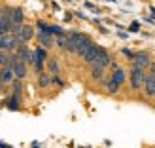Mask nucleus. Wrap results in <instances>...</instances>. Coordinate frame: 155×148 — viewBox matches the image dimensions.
Listing matches in <instances>:
<instances>
[{"instance_id":"obj_11","label":"nucleus","mask_w":155,"mask_h":148,"mask_svg":"<svg viewBox=\"0 0 155 148\" xmlns=\"http://www.w3.org/2000/svg\"><path fill=\"white\" fill-rule=\"evenodd\" d=\"M100 51H102V48H98V46H95V44H93L91 46V48H89V51L87 53H85V55H83V61H85V63H93V61H95L97 57H98V53Z\"/></svg>"},{"instance_id":"obj_21","label":"nucleus","mask_w":155,"mask_h":148,"mask_svg":"<svg viewBox=\"0 0 155 148\" xmlns=\"http://www.w3.org/2000/svg\"><path fill=\"white\" fill-rule=\"evenodd\" d=\"M12 84H13V93H15V95H21V91H23V84H21L19 80H13Z\"/></svg>"},{"instance_id":"obj_13","label":"nucleus","mask_w":155,"mask_h":148,"mask_svg":"<svg viewBox=\"0 0 155 148\" xmlns=\"http://www.w3.org/2000/svg\"><path fill=\"white\" fill-rule=\"evenodd\" d=\"M91 46H93V42H91V38L89 36H85V40L80 44V48H78V55H85V53H87L89 51V48H91Z\"/></svg>"},{"instance_id":"obj_9","label":"nucleus","mask_w":155,"mask_h":148,"mask_svg":"<svg viewBox=\"0 0 155 148\" xmlns=\"http://www.w3.org/2000/svg\"><path fill=\"white\" fill-rule=\"evenodd\" d=\"M12 68H13V72H15V78H19V80L27 76V63H25V61L17 59V61L13 63V67H12Z\"/></svg>"},{"instance_id":"obj_18","label":"nucleus","mask_w":155,"mask_h":148,"mask_svg":"<svg viewBox=\"0 0 155 148\" xmlns=\"http://www.w3.org/2000/svg\"><path fill=\"white\" fill-rule=\"evenodd\" d=\"M102 72H104V67H91V76L95 78V80H100L102 78Z\"/></svg>"},{"instance_id":"obj_2","label":"nucleus","mask_w":155,"mask_h":148,"mask_svg":"<svg viewBox=\"0 0 155 148\" xmlns=\"http://www.w3.org/2000/svg\"><path fill=\"white\" fill-rule=\"evenodd\" d=\"M85 36L87 34H81V33H72V34H68V40H66V51H70V53H78V48H80V44L85 40Z\"/></svg>"},{"instance_id":"obj_4","label":"nucleus","mask_w":155,"mask_h":148,"mask_svg":"<svg viewBox=\"0 0 155 148\" xmlns=\"http://www.w3.org/2000/svg\"><path fill=\"white\" fill-rule=\"evenodd\" d=\"M32 36H34V29H32V27H28V25H21L19 33L15 34V38H17V42H19V44H25V42H28Z\"/></svg>"},{"instance_id":"obj_14","label":"nucleus","mask_w":155,"mask_h":148,"mask_svg":"<svg viewBox=\"0 0 155 148\" xmlns=\"http://www.w3.org/2000/svg\"><path fill=\"white\" fill-rule=\"evenodd\" d=\"M112 80L114 82H117L119 85L123 84V82H125V72H123V68H114V74H112Z\"/></svg>"},{"instance_id":"obj_8","label":"nucleus","mask_w":155,"mask_h":148,"mask_svg":"<svg viewBox=\"0 0 155 148\" xmlns=\"http://www.w3.org/2000/svg\"><path fill=\"white\" fill-rule=\"evenodd\" d=\"M142 88L146 89V93H148V95H155V76L150 72V74H146V78H144V85Z\"/></svg>"},{"instance_id":"obj_6","label":"nucleus","mask_w":155,"mask_h":148,"mask_svg":"<svg viewBox=\"0 0 155 148\" xmlns=\"http://www.w3.org/2000/svg\"><path fill=\"white\" fill-rule=\"evenodd\" d=\"M17 38H15V34H4V36H0V48L2 50H13L15 46H17Z\"/></svg>"},{"instance_id":"obj_26","label":"nucleus","mask_w":155,"mask_h":148,"mask_svg":"<svg viewBox=\"0 0 155 148\" xmlns=\"http://www.w3.org/2000/svg\"><path fill=\"white\" fill-rule=\"evenodd\" d=\"M150 72L155 76V63H151V65H150Z\"/></svg>"},{"instance_id":"obj_20","label":"nucleus","mask_w":155,"mask_h":148,"mask_svg":"<svg viewBox=\"0 0 155 148\" xmlns=\"http://www.w3.org/2000/svg\"><path fill=\"white\" fill-rule=\"evenodd\" d=\"M106 88H108V91H110V93H115V91L119 89V84H117V82H114L112 78H110V80L106 82Z\"/></svg>"},{"instance_id":"obj_1","label":"nucleus","mask_w":155,"mask_h":148,"mask_svg":"<svg viewBox=\"0 0 155 148\" xmlns=\"http://www.w3.org/2000/svg\"><path fill=\"white\" fill-rule=\"evenodd\" d=\"M144 78H146V72L144 68H138V67H133L130 68V88L133 89H140L144 85Z\"/></svg>"},{"instance_id":"obj_7","label":"nucleus","mask_w":155,"mask_h":148,"mask_svg":"<svg viewBox=\"0 0 155 148\" xmlns=\"http://www.w3.org/2000/svg\"><path fill=\"white\" fill-rule=\"evenodd\" d=\"M15 53H17V57L21 61H25V63H32V51H30L25 44H19L17 50H15Z\"/></svg>"},{"instance_id":"obj_3","label":"nucleus","mask_w":155,"mask_h":148,"mask_svg":"<svg viewBox=\"0 0 155 148\" xmlns=\"http://www.w3.org/2000/svg\"><path fill=\"white\" fill-rule=\"evenodd\" d=\"M151 65V59L150 55L146 51H138L134 53V57H133V67H138V68H144L146 71V67H150Z\"/></svg>"},{"instance_id":"obj_15","label":"nucleus","mask_w":155,"mask_h":148,"mask_svg":"<svg viewBox=\"0 0 155 148\" xmlns=\"http://www.w3.org/2000/svg\"><path fill=\"white\" fill-rule=\"evenodd\" d=\"M12 21H13V25H23V12L19 8H13L12 10Z\"/></svg>"},{"instance_id":"obj_16","label":"nucleus","mask_w":155,"mask_h":148,"mask_svg":"<svg viewBox=\"0 0 155 148\" xmlns=\"http://www.w3.org/2000/svg\"><path fill=\"white\" fill-rule=\"evenodd\" d=\"M53 82V78L49 76V74H38V85H40V88H48V85Z\"/></svg>"},{"instance_id":"obj_22","label":"nucleus","mask_w":155,"mask_h":148,"mask_svg":"<svg viewBox=\"0 0 155 148\" xmlns=\"http://www.w3.org/2000/svg\"><path fill=\"white\" fill-rule=\"evenodd\" d=\"M17 101H19V95L13 93V95L10 97V101H8V106H10V108H17Z\"/></svg>"},{"instance_id":"obj_17","label":"nucleus","mask_w":155,"mask_h":148,"mask_svg":"<svg viewBox=\"0 0 155 148\" xmlns=\"http://www.w3.org/2000/svg\"><path fill=\"white\" fill-rule=\"evenodd\" d=\"M45 59V50L44 48H36L32 51V65L36 63V61H44Z\"/></svg>"},{"instance_id":"obj_23","label":"nucleus","mask_w":155,"mask_h":148,"mask_svg":"<svg viewBox=\"0 0 155 148\" xmlns=\"http://www.w3.org/2000/svg\"><path fill=\"white\" fill-rule=\"evenodd\" d=\"M123 55L129 57V59H133V57H134V51H133V50H129V48H125V50H123Z\"/></svg>"},{"instance_id":"obj_24","label":"nucleus","mask_w":155,"mask_h":148,"mask_svg":"<svg viewBox=\"0 0 155 148\" xmlns=\"http://www.w3.org/2000/svg\"><path fill=\"white\" fill-rule=\"evenodd\" d=\"M4 61H6V55H4V50L0 48V68L4 67Z\"/></svg>"},{"instance_id":"obj_10","label":"nucleus","mask_w":155,"mask_h":148,"mask_svg":"<svg viewBox=\"0 0 155 148\" xmlns=\"http://www.w3.org/2000/svg\"><path fill=\"white\" fill-rule=\"evenodd\" d=\"M93 65H95V67H104V68H106L108 65H110V55H108V51H106V50L100 51V53H98V57L91 63V67H93Z\"/></svg>"},{"instance_id":"obj_27","label":"nucleus","mask_w":155,"mask_h":148,"mask_svg":"<svg viewBox=\"0 0 155 148\" xmlns=\"http://www.w3.org/2000/svg\"><path fill=\"white\" fill-rule=\"evenodd\" d=\"M153 97H155V95H153Z\"/></svg>"},{"instance_id":"obj_5","label":"nucleus","mask_w":155,"mask_h":148,"mask_svg":"<svg viewBox=\"0 0 155 148\" xmlns=\"http://www.w3.org/2000/svg\"><path fill=\"white\" fill-rule=\"evenodd\" d=\"M15 80V72L12 67H2L0 68V85H6V84H12Z\"/></svg>"},{"instance_id":"obj_19","label":"nucleus","mask_w":155,"mask_h":148,"mask_svg":"<svg viewBox=\"0 0 155 148\" xmlns=\"http://www.w3.org/2000/svg\"><path fill=\"white\" fill-rule=\"evenodd\" d=\"M48 71L51 72V74H57V71H59V63L55 59H51V61H48Z\"/></svg>"},{"instance_id":"obj_12","label":"nucleus","mask_w":155,"mask_h":148,"mask_svg":"<svg viewBox=\"0 0 155 148\" xmlns=\"http://www.w3.org/2000/svg\"><path fill=\"white\" fill-rule=\"evenodd\" d=\"M38 40H40L44 46H53L51 33H48V30H40V33H38Z\"/></svg>"},{"instance_id":"obj_25","label":"nucleus","mask_w":155,"mask_h":148,"mask_svg":"<svg viewBox=\"0 0 155 148\" xmlns=\"http://www.w3.org/2000/svg\"><path fill=\"white\" fill-rule=\"evenodd\" d=\"M53 84H57V85H64V82L61 80V78H53Z\"/></svg>"}]
</instances>
